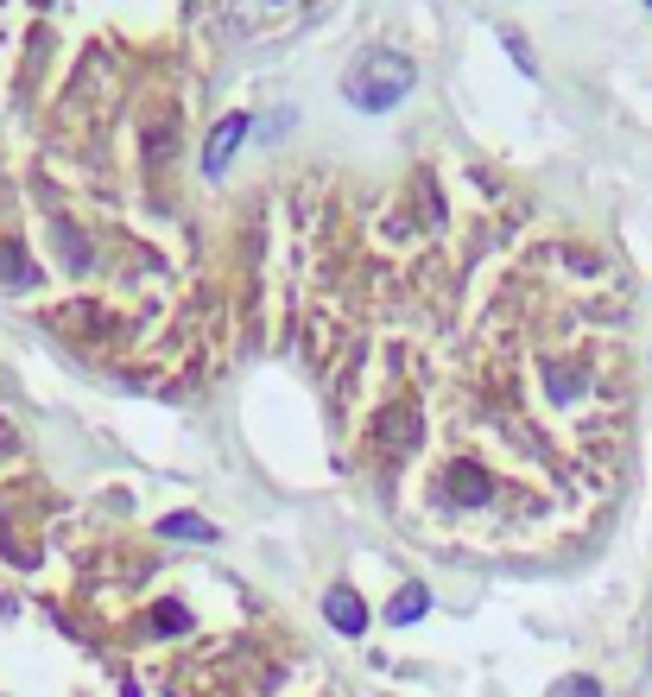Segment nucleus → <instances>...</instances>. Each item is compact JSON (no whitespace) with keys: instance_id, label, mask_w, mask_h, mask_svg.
I'll use <instances>...</instances> for the list:
<instances>
[{"instance_id":"f257e3e1","label":"nucleus","mask_w":652,"mask_h":697,"mask_svg":"<svg viewBox=\"0 0 652 697\" xmlns=\"http://www.w3.org/2000/svg\"><path fill=\"white\" fill-rule=\"evenodd\" d=\"M405 89H412V64H405L400 52H368L349 70V83H343V96H349L361 115H387V108H400Z\"/></svg>"},{"instance_id":"20e7f679","label":"nucleus","mask_w":652,"mask_h":697,"mask_svg":"<svg viewBox=\"0 0 652 697\" xmlns=\"http://www.w3.org/2000/svg\"><path fill=\"white\" fill-rule=\"evenodd\" d=\"M425 602H431L425 584H405V590L387 602V621H419V616H425Z\"/></svg>"},{"instance_id":"423d86ee","label":"nucleus","mask_w":652,"mask_h":697,"mask_svg":"<svg viewBox=\"0 0 652 697\" xmlns=\"http://www.w3.org/2000/svg\"><path fill=\"white\" fill-rule=\"evenodd\" d=\"M552 697H602V685H596V678H557Z\"/></svg>"},{"instance_id":"0eeeda50","label":"nucleus","mask_w":652,"mask_h":697,"mask_svg":"<svg viewBox=\"0 0 652 697\" xmlns=\"http://www.w3.org/2000/svg\"><path fill=\"white\" fill-rule=\"evenodd\" d=\"M646 7H652V0H646Z\"/></svg>"},{"instance_id":"f03ea898","label":"nucleus","mask_w":652,"mask_h":697,"mask_svg":"<svg viewBox=\"0 0 652 697\" xmlns=\"http://www.w3.org/2000/svg\"><path fill=\"white\" fill-rule=\"evenodd\" d=\"M241 140H248V115H222V121H216V133L203 140V172L216 178L228 159H235V146H241Z\"/></svg>"},{"instance_id":"7ed1b4c3","label":"nucleus","mask_w":652,"mask_h":697,"mask_svg":"<svg viewBox=\"0 0 652 697\" xmlns=\"http://www.w3.org/2000/svg\"><path fill=\"white\" fill-rule=\"evenodd\" d=\"M324 616H329V628H343V634H361V628H368V609H361V596L355 590H329Z\"/></svg>"},{"instance_id":"39448f33","label":"nucleus","mask_w":652,"mask_h":697,"mask_svg":"<svg viewBox=\"0 0 652 697\" xmlns=\"http://www.w3.org/2000/svg\"><path fill=\"white\" fill-rule=\"evenodd\" d=\"M165 533H172V540H216V526L197 520V514H172L165 520Z\"/></svg>"}]
</instances>
